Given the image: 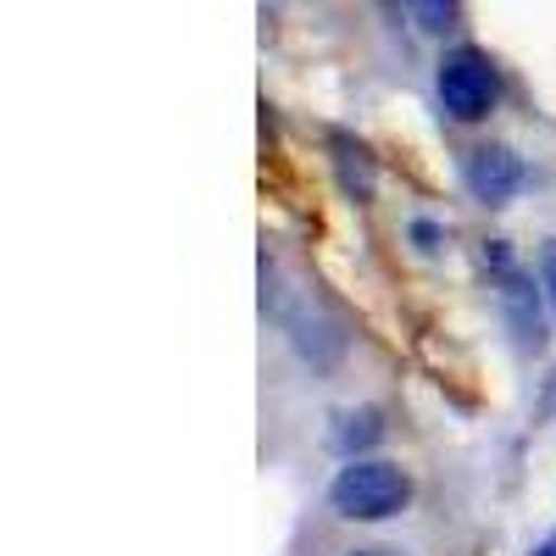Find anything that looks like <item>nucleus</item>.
I'll use <instances>...</instances> for the list:
<instances>
[{
  "label": "nucleus",
  "mask_w": 556,
  "mask_h": 556,
  "mask_svg": "<svg viewBox=\"0 0 556 556\" xmlns=\"http://www.w3.org/2000/svg\"><path fill=\"white\" fill-rule=\"evenodd\" d=\"M329 501L351 523H390L395 513H406L412 479H406V468H395L384 456H351L329 484Z\"/></svg>",
  "instance_id": "1"
},
{
  "label": "nucleus",
  "mask_w": 556,
  "mask_h": 556,
  "mask_svg": "<svg viewBox=\"0 0 556 556\" xmlns=\"http://www.w3.org/2000/svg\"><path fill=\"white\" fill-rule=\"evenodd\" d=\"M440 106L456 117V123H479L490 117L495 96H501V78H495V62L484 51H473V45H462V51H451L440 62Z\"/></svg>",
  "instance_id": "2"
},
{
  "label": "nucleus",
  "mask_w": 556,
  "mask_h": 556,
  "mask_svg": "<svg viewBox=\"0 0 556 556\" xmlns=\"http://www.w3.org/2000/svg\"><path fill=\"white\" fill-rule=\"evenodd\" d=\"M490 262H495V278H501V312H506V323H513L518 345L523 351H540L545 345V317H540V295L545 290H534V278L506 262V245L501 240H495Z\"/></svg>",
  "instance_id": "3"
},
{
  "label": "nucleus",
  "mask_w": 556,
  "mask_h": 556,
  "mask_svg": "<svg viewBox=\"0 0 556 556\" xmlns=\"http://www.w3.org/2000/svg\"><path fill=\"white\" fill-rule=\"evenodd\" d=\"M462 184H468L473 201L506 206V201L523 190V162L506 151V146H479V151H468V162H462Z\"/></svg>",
  "instance_id": "4"
},
{
  "label": "nucleus",
  "mask_w": 556,
  "mask_h": 556,
  "mask_svg": "<svg viewBox=\"0 0 556 556\" xmlns=\"http://www.w3.org/2000/svg\"><path fill=\"white\" fill-rule=\"evenodd\" d=\"M290 340H295V351H301L312 367H334V362L345 356L340 323H329L323 312H295V317H290Z\"/></svg>",
  "instance_id": "5"
},
{
  "label": "nucleus",
  "mask_w": 556,
  "mask_h": 556,
  "mask_svg": "<svg viewBox=\"0 0 556 556\" xmlns=\"http://www.w3.org/2000/svg\"><path fill=\"white\" fill-rule=\"evenodd\" d=\"M384 440V417L379 412H345L340 424H334V451H345V456H362L367 445H379Z\"/></svg>",
  "instance_id": "6"
},
{
  "label": "nucleus",
  "mask_w": 556,
  "mask_h": 556,
  "mask_svg": "<svg viewBox=\"0 0 556 556\" xmlns=\"http://www.w3.org/2000/svg\"><path fill=\"white\" fill-rule=\"evenodd\" d=\"M406 7H412V17H417L424 34H445V28H456L462 0H406Z\"/></svg>",
  "instance_id": "7"
},
{
  "label": "nucleus",
  "mask_w": 556,
  "mask_h": 556,
  "mask_svg": "<svg viewBox=\"0 0 556 556\" xmlns=\"http://www.w3.org/2000/svg\"><path fill=\"white\" fill-rule=\"evenodd\" d=\"M406 235H412V245L424 251V256H434V251L445 245V228H440L434 217H412V228H406Z\"/></svg>",
  "instance_id": "8"
},
{
  "label": "nucleus",
  "mask_w": 556,
  "mask_h": 556,
  "mask_svg": "<svg viewBox=\"0 0 556 556\" xmlns=\"http://www.w3.org/2000/svg\"><path fill=\"white\" fill-rule=\"evenodd\" d=\"M540 290H545V306L556 317V235L540 245Z\"/></svg>",
  "instance_id": "9"
},
{
  "label": "nucleus",
  "mask_w": 556,
  "mask_h": 556,
  "mask_svg": "<svg viewBox=\"0 0 556 556\" xmlns=\"http://www.w3.org/2000/svg\"><path fill=\"white\" fill-rule=\"evenodd\" d=\"M351 556H406V551H390V545H367V551H351Z\"/></svg>",
  "instance_id": "10"
}]
</instances>
